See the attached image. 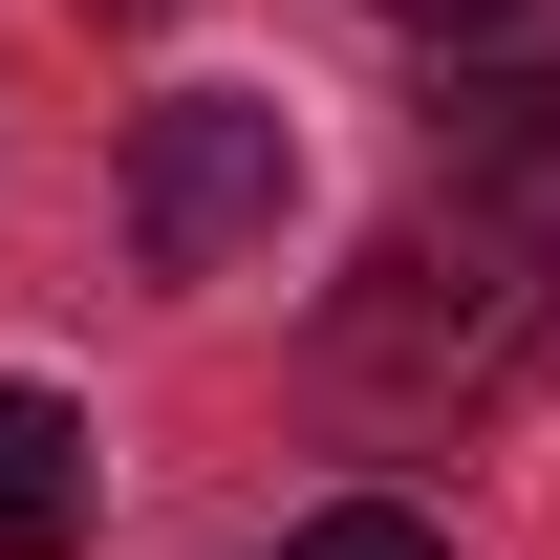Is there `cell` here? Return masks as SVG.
I'll list each match as a JSON object with an SVG mask.
<instances>
[{"label":"cell","instance_id":"7a4b0ae2","mask_svg":"<svg viewBox=\"0 0 560 560\" xmlns=\"http://www.w3.org/2000/svg\"><path fill=\"white\" fill-rule=\"evenodd\" d=\"M280 195H302V130H280L259 86H173L130 130V259L151 280H237L280 237Z\"/></svg>","mask_w":560,"mask_h":560},{"label":"cell","instance_id":"6da1fadb","mask_svg":"<svg viewBox=\"0 0 560 560\" xmlns=\"http://www.w3.org/2000/svg\"><path fill=\"white\" fill-rule=\"evenodd\" d=\"M539 366H560V237H517L475 195H453V237H388L346 280V388H388V410H495Z\"/></svg>","mask_w":560,"mask_h":560},{"label":"cell","instance_id":"277c9868","mask_svg":"<svg viewBox=\"0 0 560 560\" xmlns=\"http://www.w3.org/2000/svg\"><path fill=\"white\" fill-rule=\"evenodd\" d=\"M431 151H453L475 195H495V173H560V66H453V86H431Z\"/></svg>","mask_w":560,"mask_h":560},{"label":"cell","instance_id":"3957f363","mask_svg":"<svg viewBox=\"0 0 560 560\" xmlns=\"http://www.w3.org/2000/svg\"><path fill=\"white\" fill-rule=\"evenodd\" d=\"M86 539V410L0 366V560H66Z\"/></svg>","mask_w":560,"mask_h":560},{"label":"cell","instance_id":"8992f818","mask_svg":"<svg viewBox=\"0 0 560 560\" xmlns=\"http://www.w3.org/2000/svg\"><path fill=\"white\" fill-rule=\"evenodd\" d=\"M388 22H431V44H475V22H517V0H388Z\"/></svg>","mask_w":560,"mask_h":560},{"label":"cell","instance_id":"5b68a950","mask_svg":"<svg viewBox=\"0 0 560 560\" xmlns=\"http://www.w3.org/2000/svg\"><path fill=\"white\" fill-rule=\"evenodd\" d=\"M280 560H453V539H431L410 495H346V517H302V539H280Z\"/></svg>","mask_w":560,"mask_h":560},{"label":"cell","instance_id":"52a82bcc","mask_svg":"<svg viewBox=\"0 0 560 560\" xmlns=\"http://www.w3.org/2000/svg\"><path fill=\"white\" fill-rule=\"evenodd\" d=\"M108 22H151V0H108Z\"/></svg>","mask_w":560,"mask_h":560}]
</instances>
